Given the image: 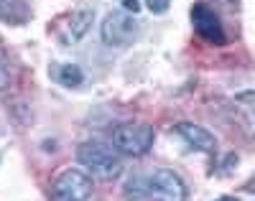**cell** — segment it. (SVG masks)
<instances>
[{"label":"cell","mask_w":255,"mask_h":201,"mask_svg":"<svg viewBox=\"0 0 255 201\" xmlns=\"http://www.w3.org/2000/svg\"><path fill=\"white\" fill-rule=\"evenodd\" d=\"M120 5H123V10H128V13H138L140 10V0H120Z\"/></svg>","instance_id":"7c38bea8"},{"label":"cell","mask_w":255,"mask_h":201,"mask_svg":"<svg viewBox=\"0 0 255 201\" xmlns=\"http://www.w3.org/2000/svg\"><path fill=\"white\" fill-rule=\"evenodd\" d=\"M92 18H95L92 8H82V10H77V13L72 15V20H69L67 33H64V43H79V41L84 38V33L90 31Z\"/></svg>","instance_id":"ba28073f"},{"label":"cell","mask_w":255,"mask_h":201,"mask_svg":"<svg viewBox=\"0 0 255 201\" xmlns=\"http://www.w3.org/2000/svg\"><path fill=\"white\" fill-rule=\"evenodd\" d=\"M143 184H145V196L153 201H186L189 196L186 184L171 168H156Z\"/></svg>","instance_id":"277c9868"},{"label":"cell","mask_w":255,"mask_h":201,"mask_svg":"<svg viewBox=\"0 0 255 201\" xmlns=\"http://www.w3.org/2000/svg\"><path fill=\"white\" fill-rule=\"evenodd\" d=\"M174 132H176V135H179L189 148H194V150H199V153H215V150H217L215 135H212L207 127L197 125V122H179V125H174Z\"/></svg>","instance_id":"52a82bcc"},{"label":"cell","mask_w":255,"mask_h":201,"mask_svg":"<svg viewBox=\"0 0 255 201\" xmlns=\"http://www.w3.org/2000/svg\"><path fill=\"white\" fill-rule=\"evenodd\" d=\"M191 26H194V33L199 38H204L207 43H217V46H222V43L227 41L222 20L217 18L215 10L207 8L204 3H197L194 8H191Z\"/></svg>","instance_id":"8992f818"},{"label":"cell","mask_w":255,"mask_h":201,"mask_svg":"<svg viewBox=\"0 0 255 201\" xmlns=\"http://www.w3.org/2000/svg\"><path fill=\"white\" fill-rule=\"evenodd\" d=\"M8 84H10V74H8V69H5V61L0 59V92H3V89H8Z\"/></svg>","instance_id":"8fae6325"},{"label":"cell","mask_w":255,"mask_h":201,"mask_svg":"<svg viewBox=\"0 0 255 201\" xmlns=\"http://www.w3.org/2000/svg\"><path fill=\"white\" fill-rule=\"evenodd\" d=\"M156 130L145 122H123L113 130L110 145L125 158H140L153 148Z\"/></svg>","instance_id":"7a4b0ae2"},{"label":"cell","mask_w":255,"mask_h":201,"mask_svg":"<svg viewBox=\"0 0 255 201\" xmlns=\"http://www.w3.org/2000/svg\"><path fill=\"white\" fill-rule=\"evenodd\" d=\"M243 189H245V191H248V194H255V173H253V176H250V178H248V184H245V186H243Z\"/></svg>","instance_id":"4fadbf2b"},{"label":"cell","mask_w":255,"mask_h":201,"mask_svg":"<svg viewBox=\"0 0 255 201\" xmlns=\"http://www.w3.org/2000/svg\"><path fill=\"white\" fill-rule=\"evenodd\" d=\"M217 201H238L235 196H222V199H217Z\"/></svg>","instance_id":"5bb4252c"},{"label":"cell","mask_w":255,"mask_h":201,"mask_svg":"<svg viewBox=\"0 0 255 201\" xmlns=\"http://www.w3.org/2000/svg\"><path fill=\"white\" fill-rule=\"evenodd\" d=\"M56 79L64 84V87H82L84 84V72L79 69L77 64H61L59 72H56Z\"/></svg>","instance_id":"9c48e42d"},{"label":"cell","mask_w":255,"mask_h":201,"mask_svg":"<svg viewBox=\"0 0 255 201\" xmlns=\"http://www.w3.org/2000/svg\"><path fill=\"white\" fill-rule=\"evenodd\" d=\"M77 161L92 178H100V181H113V178H118L120 171H123L120 153L110 143H102V140H84V143H79Z\"/></svg>","instance_id":"6da1fadb"},{"label":"cell","mask_w":255,"mask_h":201,"mask_svg":"<svg viewBox=\"0 0 255 201\" xmlns=\"http://www.w3.org/2000/svg\"><path fill=\"white\" fill-rule=\"evenodd\" d=\"M168 5H171V0H145V8L151 10V13H156V15L166 13Z\"/></svg>","instance_id":"30bf717a"},{"label":"cell","mask_w":255,"mask_h":201,"mask_svg":"<svg viewBox=\"0 0 255 201\" xmlns=\"http://www.w3.org/2000/svg\"><path fill=\"white\" fill-rule=\"evenodd\" d=\"M51 194L56 201H87L92 194V176L84 168H67L56 176Z\"/></svg>","instance_id":"5b68a950"},{"label":"cell","mask_w":255,"mask_h":201,"mask_svg":"<svg viewBox=\"0 0 255 201\" xmlns=\"http://www.w3.org/2000/svg\"><path fill=\"white\" fill-rule=\"evenodd\" d=\"M138 20L133 13H128L123 8L118 10H110L108 15L102 18V26H100V33H102V43L105 46H128V43H133L138 38Z\"/></svg>","instance_id":"3957f363"},{"label":"cell","mask_w":255,"mask_h":201,"mask_svg":"<svg viewBox=\"0 0 255 201\" xmlns=\"http://www.w3.org/2000/svg\"><path fill=\"white\" fill-rule=\"evenodd\" d=\"M3 5H5V0H0V13H3Z\"/></svg>","instance_id":"9a60e30c"}]
</instances>
